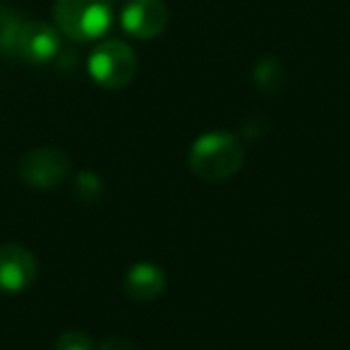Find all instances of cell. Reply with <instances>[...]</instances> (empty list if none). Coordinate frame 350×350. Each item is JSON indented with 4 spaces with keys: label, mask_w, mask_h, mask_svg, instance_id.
Segmentation results:
<instances>
[{
    "label": "cell",
    "mask_w": 350,
    "mask_h": 350,
    "mask_svg": "<svg viewBox=\"0 0 350 350\" xmlns=\"http://www.w3.org/2000/svg\"><path fill=\"white\" fill-rule=\"evenodd\" d=\"M243 146L228 132H206L197 137L190 149V168L197 178L209 183L228 180L243 168Z\"/></svg>",
    "instance_id": "obj_1"
},
{
    "label": "cell",
    "mask_w": 350,
    "mask_h": 350,
    "mask_svg": "<svg viewBox=\"0 0 350 350\" xmlns=\"http://www.w3.org/2000/svg\"><path fill=\"white\" fill-rule=\"evenodd\" d=\"M53 20L60 34L72 41H94L108 31L113 8L108 0H55Z\"/></svg>",
    "instance_id": "obj_2"
},
{
    "label": "cell",
    "mask_w": 350,
    "mask_h": 350,
    "mask_svg": "<svg viewBox=\"0 0 350 350\" xmlns=\"http://www.w3.org/2000/svg\"><path fill=\"white\" fill-rule=\"evenodd\" d=\"M89 75L106 89H122L135 79L137 58L135 51L120 39H108L89 55Z\"/></svg>",
    "instance_id": "obj_3"
},
{
    "label": "cell",
    "mask_w": 350,
    "mask_h": 350,
    "mask_svg": "<svg viewBox=\"0 0 350 350\" xmlns=\"http://www.w3.org/2000/svg\"><path fill=\"white\" fill-rule=\"evenodd\" d=\"M22 183L34 190H51L58 187L70 173V159L65 151L55 146H39L27 151L17 165Z\"/></svg>",
    "instance_id": "obj_4"
},
{
    "label": "cell",
    "mask_w": 350,
    "mask_h": 350,
    "mask_svg": "<svg viewBox=\"0 0 350 350\" xmlns=\"http://www.w3.org/2000/svg\"><path fill=\"white\" fill-rule=\"evenodd\" d=\"M60 53V34L41 20H25L15 44V60L29 65L51 63Z\"/></svg>",
    "instance_id": "obj_5"
},
{
    "label": "cell",
    "mask_w": 350,
    "mask_h": 350,
    "mask_svg": "<svg viewBox=\"0 0 350 350\" xmlns=\"http://www.w3.org/2000/svg\"><path fill=\"white\" fill-rule=\"evenodd\" d=\"M39 276V262L34 252L25 245L3 243L0 245V293H22Z\"/></svg>",
    "instance_id": "obj_6"
},
{
    "label": "cell",
    "mask_w": 350,
    "mask_h": 350,
    "mask_svg": "<svg viewBox=\"0 0 350 350\" xmlns=\"http://www.w3.org/2000/svg\"><path fill=\"white\" fill-rule=\"evenodd\" d=\"M120 25L132 39H156L168 25V8L163 0H130L122 8Z\"/></svg>",
    "instance_id": "obj_7"
},
{
    "label": "cell",
    "mask_w": 350,
    "mask_h": 350,
    "mask_svg": "<svg viewBox=\"0 0 350 350\" xmlns=\"http://www.w3.org/2000/svg\"><path fill=\"white\" fill-rule=\"evenodd\" d=\"M125 291L132 300H156L165 291L163 269L154 264H135L125 276Z\"/></svg>",
    "instance_id": "obj_8"
},
{
    "label": "cell",
    "mask_w": 350,
    "mask_h": 350,
    "mask_svg": "<svg viewBox=\"0 0 350 350\" xmlns=\"http://www.w3.org/2000/svg\"><path fill=\"white\" fill-rule=\"evenodd\" d=\"M22 22H25V17H22L15 8L0 3V55H3V58L15 60V44H17V34H20Z\"/></svg>",
    "instance_id": "obj_9"
},
{
    "label": "cell",
    "mask_w": 350,
    "mask_h": 350,
    "mask_svg": "<svg viewBox=\"0 0 350 350\" xmlns=\"http://www.w3.org/2000/svg\"><path fill=\"white\" fill-rule=\"evenodd\" d=\"M254 87L262 94H276L281 92L283 82H286V70H283L281 60L276 58H262L254 65Z\"/></svg>",
    "instance_id": "obj_10"
},
{
    "label": "cell",
    "mask_w": 350,
    "mask_h": 350,
    "mask_svg": "<svg viewBox=\"0 0 350 350\" xmlns=\"http://www.w3.org/2000/svg\"><path fill=\"white\" fill-rule=\"evenodd\" d=\"M103 192V183L98 180L96 173H79L75 180V195L82 202H96Z\"/></svg>",
    "instance_id": "obj_11"
},
{
    "label": "cell",
    "mask_w": 350,
    "mask_h": 350,
    "mask_svg": "<svg viewBox=\"0 0 350 350\" xmlns=\"http://www.w3.org/2000/svg\"><path fill=\"white\" fill-rule=\"evenodd\" d=\"M53 350H94L92 340L82 331H63L55 340Z\"/></svg>",
    "instance_id": "obj_12"
},
{
    "label": "cell",
    "mask_w": 350,
    "mask_h": 350,
    "mask_svg": "<svg viewBox=\"0 0 350 350\" xmlns=\"http://www.w3.org/2000/svg\"><path fill=\"white\" fill-rule=\"evenodd\" d=\"M96 350H139V348H137V345H132L130 340L113 336V338H106V340H103V343L98 345Z\"/></svg>",
    "instance_id": "obj_13"
}]
</instances>
